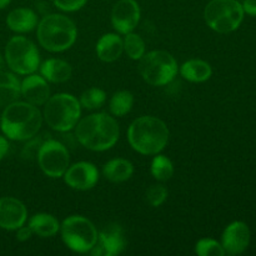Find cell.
I'll return each mask as SVG.
<instances>
[{
	"label": "cell",
	"mask_w": 256,
	"mask_h": 256,
	"mask_svg": "<svg viewBox=\"0 0 256 256\" xmlns=\"http://www.w3.org/2000/svg\"><path fill=\"white\" fill-rule=\"evenodd\" d=\"M42 115L36 105L14 102L6 105L0 116V128L5 136L15 142L32 139L40 130Z\"/></svg>",
	"instance_id": "6da1fadb"
},
{
	"label": "cell",
	"mask_w": 256,
	"mask_h": 256,
	"mask_svg": "<svg viewBox=\"0 0 256 256\" xmlns=\"http://www.w3.org/2000/svg\"><path fill=\"white\" fill-rule=\"evenodd\" d=\"M120 129L116 120L105 112H98L78 122L75 136L78 142L92 152H105L116 144Z\"/></svg>",
	"instance_id": "7a4b0ae2"
},
{
	"label": "cell",
	"mask_w": 256,
	"mask_h": 256,
	"mask_svg": "<svg viewBox=\"0 0 256 256\" xmlns=\"http://www.w3.org/2000/svg\"><path fill=\"white\" fill-rule=\"evenodd\" d=\"M169 129L162 119L150 115L140 116L130 124L128 140L135 152L142 155H156L169 142Z\"/></svg>",
	"instance_id": "3957f363"
},
{
	"label": "cell",
	"mask_w": 256,
	"mask_h": 256,
	"mask_svg": "<svg viewBox=\"0 0 256 256\" xmlns=\"http://www.w3.org/2000/svg\"><path fill=\"white\" fill-rule=\"evenodd\" d=\"M38 40L45 50L62 52L74 45L78 30L74 22L62 14H49L38 25Z\"/></svg>",
	"instance_id": "277c9868"
},
{
	"label": "cell",
	"mask_w": 256,
	"mask_h": 256,
	"mask_svg": "<svg viewBox=\"0 0 256 256\" xmlns=\"http://www.w3.org/2000/svg\"><path fill=\"white\" fill-rule=\"evenodd\" d=\"M44 105V120L52 130L66 132L76 126L82 114V105L72 94L62 92L50 96Z\"/></svg>",
	"instance_id": "5b68a950"
},
{
	"label": "cell",
	"mask_w": 256,
	"mask_h": 256,
	"mask_svg": "<svg viewBox=\"0 0 256 256\" xmlns=\"http://www.w3.org/2000/svg\"><path fill=\"white\" fill-rule=\"evenodd\" d=\"M139 72L148 84L164 86L176 76L178 62L170 52L154 50L142 55L139 62Z\"/></svg>",
	"instance_id": "8992f818"
},
{
	"label": "cell",
	"mask_w": 256,
	"mask_h": 256,
	"mask_svg": "<svg viewBox=\"0 0 256 256\" xmlns=\"http://www.w3.org/2000/svg\"><path fill=\"white\" fill-rule=\"evenodd\" d=\"M204 19L210 29L228 34L240 26L244 19V9L238 0H212L205 6Z\"/></svg>",
	"instance_id": "52a82bcc"
},
{
	"label": "cell",
	"mask_w": 256,
	"mask_h": 256,
	"mask_svg": "<svg viewBox=\"0 0 256 256\" xmlns=\"http://www.w3.org/2000/svg\"><path fill=\"white\" fill-rule=\"evenodd\" d=\"M62 242L79 254L89 252L98 242V230L89 219L80 215L66 218L60 225Z\"/></svg>",
	"instance_id": "ba28073f"
},
{
	"label": "cell",
	"mask_w": 256,
	"mask_h": 256,
	"mask_svg": "<svg viewBox=\"0 0 256 256\" xmlns=\"http://www.w3.org/2000/svg\"><path fill=\"white\" fill-rule=\"evenodd\" d=\"M5 62L15 74L29 75L40 66L36 46L25 36H12L5 46Z\"/></svg>",
	"instance_id": "9c48e42d"
},
{
	"label": "cell",
	"mask_w": 256,
	"mask_h": 256,
	"mask_svg": "<svg viewBox=\"0 0 256 256\" xmlns=\"http://www.w3.org/2000/svg\"><path fill=\"white\" fill-rule=\"evenodd\" d=\"M38 162L46 176L62 178L65 174L70 164L69 152L66 146L60 142L49 139L40 145L36 152Z\"/></svg>",
	"instance_id": "30bf717a"
},
{
	"label": "cell",
	"mask_w": 256,
	"mask_h": 256,
	"mask_svg": "<svg viewBox=\"0 0 256 256\" xmlns=\"http://www.w3.org/2000/svg\"><path fill=\"white\" fill-rule=\"evenodd\" d=\"M124 230L118 224H109L98 234V242L90 254L92 256H115L124 252Z\"/></svg>",
	"instance_id": "8fae6325"
},
{
	"label": "cell",
	"mask_w": 256,
	"mask_h": 256,
	"mask_svg": "<svg viewBox=\"0 0 256 256\" xmlns=\"http://www.w3.org/2000/svg\"><path fill=\"white\" fill-rule=\"evenodd\" d=\"M140 6L136 0H119L112 12V24L120 34L132 32L140 22Z\"/></svg>",
	"instance_id": "7c38bea8"
},
{
	"label": "cell",
	"mask_w": 256,
	"mask_h": 256,
	"mask_svg": "<svg viewBox=\"0 0 256 256\" xmlns=\"http://www.w3.org/2000/svg\"><path fill=\"white\" fill-rule=\"evenodd\" d=\"M62 176L68 186L72 189L89 190L96 185L99 180V172L92 162H80L68 168Z\"/></svg>",
	"instance_id": "4fadbf2b"
},
{
	"label": "cell",
	"mask_w": 256,
	"mask_h": 256,
	"mask_svg": "<svg viewBox=\"0 0 256 256\" xmlns=\"http://www.w3.org/2000/svg\"><path fill=\"white\" fill-rule=\"evenodd\" d=\"M28 210L16 198H0V229L16 230L25 224Z\"/></svg>",
	"instance_id": "5bb4252c"
},
{
	"label": "cell",
	"mask_w": 256,
	"mask_h": 256,
	"mask_svg": "<svg viewBox=\"0 0 256 256\" xmlns=\"http://www.w3.org/2000/svg\"><path fill=\"white\" fill-rule=\"evenodd\" d=\"M250 242V230L242 222H232L222 232V245L225 254L238 255L248 249Z\"/></svg>",
	"instance_id": "9a60e30c"
},
{
	"label": "cell",
	"mask_w": 256,
	"mask_h": 256,
	"mask_svg": "<svg viewBox=\"0 0 256 256\" xmlns=\"http://www.w3.org/2000/svg\"><path fill=\"white\" fill-rule=\"evenodd\" d=\"M22 95L30 104L44 105L50 98L49 85L40 75L29 74L22 82Z\"/></svg>",
	"instance_id": "2e32d148"
},
{
	"label": "cell",
	"mask_w": 256,
	"mask_h": 256,
	"mask_svg": "<svg viewBox=\"0 0 256 256\" xmlns=\"http://www.w3.org/2000/svg\"><path fill=\"white\" fill-rule=\"evenodd\" d=\"M124 52V42L118 34L102 35L96 44V54L100 60L105 62H112L119 59Z\"/></svg>",
	"instance_id": "e0dca14e"
},
{
	"label": "cell",
	"mask_w": 256,
	"mask_h": 256,
	"mask_svg": "<svg viewBox=\"0 0 256 256\" xmlns=\"http://www.w3.org/2000/svg\"><path fill=\"white\" fill-rule=\"evenodd\" d=\"M38 24V16L35 12L28 8H18L8 14L6 25L15 32H32Z\"/></svg>",
	"instance_id": "ac0fdd59"
},
{
	"label": "cell",
	"mask_w": 256,
	"mask_h": 256,
	"mask_svg": "<svg viewBox=\"0 0 256 256\" xmlns=\"http://www.w3.org/2000/svg\"><path fill=\"white\" fill-rule=\"evenodd\" d=\"M40 74L50 82H65L72 78V69L69 62L60 59H48L40 65Z\"/></svg>",
	"instance_id": "d6986e66"
},
{
	"label": "cell",
	"mask_w": 256,
	"mask_h": 256,
	"mask_svg": "<svg viewBox=\"0 0 256 256\" xmlns=\"http://www.w3.org/2000/svg\"><path fill=\"white\" fill-rule=\"evenodd\" d=\"M22 95V82L12 72H0V106L16 102Z\"/></svg>",
	"instance_id": "ffe728a7"
},
{
	"label": "cell",
	"mask_w": 256,
	"mask_h": 256,
	"mask_svg": "<svg viewBox=\"0 0 256 256\" xmlns=\"http://www.w3.org/2000/svg\"><path fill=\"white\" fill-rule=\"evenodd\" d=\"M180 74L184 79L192 82H204L210 79L212 69L209 62L199 59H192L185 62L180 66Z\"/></svg>",
	"instance_id": "44dd1931"
},
{
	"label": "cell",
	"mask_w": 256,
	"mask_h": 256,
	"mask_svg": "<svg viewBox=\"0 0 256 256\" xmlns=\"http://www.w3.org/2000/svg\"><path fill=\"white\" fill-rule=\"evenodd\" d=\"M102 174L109 182H122L129 180L134 174V166L126 159H112L108 162L102 168Z\"/></svg>",
	"instance_id": "7402d4cb"
},
{
	"label": "cell",
	"mask_w": 256,
	"mask_h": 256,
	"mask_svg": "<svg viewBox=\"0 0 256 256\" xmlns=\"http://www.w3.org/2000/svg\"><path fill=\"white\" fill-rule=\"evenodd\" d=\"M29 228L32 234L40 238H52L60 230V222L55 216L50 214H35L29 220Z\"/></svg>",
	"instance_id": "603a6c76"
},
{
	"label": "cell",
	"mask_w": 256,
	"mask_h": 256,
	"mask_svg": "<svg viewBox=\"0 0 256 256\" xmlns=\"http://www.w3.org/2000/svg\"><path fill=\"white\" fill-rule=\"evenodd\" d=\"M134 105V96L128 90L115 92L109 102V109L114 116H124L132 110Z\"/></svg>",
	"instance_id": "cb8c5ba5"
},
{
	"label": "cell",
	"mask_w": 256,
	"mask_h": 256,
	"mask_svg": "<svg viewBox=\"0 0 256 256\" xmlns=\"http://www.w3.org/2000/svg\"><path fill=\"white\" fill-rule=\"evenodd\" d=\"M152 174L158 182H168L174 175V165L165 155H158L152 162Z\"/></svg>",
	"instance_id": "d4e9b609"
},
{
	"label": "cell",
	"mask_w": 256,
	"mask_h": 256,
	"mask_svg": "<svg viewBox=\"0 0 256 256\" xmlns=\"http://www.w3.org/2000/svg\"><path fill=\"white\" fill-rule=\"evenodd\" d=\"M124 50L128 54V56L132 60H140L142 55L145 54V42L142 39V36L135 32H128L125 34L124 40Z\"/></svg>",
	"instance_id": "484cf974"
},
{
	"label": "cell",
	"mask_w": 256,
	"mask_h": 256,
	"mask_svg": "<svg viewBox=\"0 0 256 256\" xmlns=\"http://www.w3.org/2000/svg\"><path fill=\"white\" fill-rule=\"evenodd\" d=\"M106 100V94L104 90L99 88H92V89L85 90L80 96V105L89 110L99 109L104 105Z\"/></svg>",
	"instance_id": "4316f807"
},
{
	"label": "cell",
	"mask_w": 256,
	"mask_h": 256,
	"mask_svg": "<svg viewBox=\"0 0 256 256\" xmlns=\"http://www.w3.org/2000/svg\"><path fill=\"white\" fill-rule=\"evenodd\" d=\"M195 252L199 256H224L225 250L214 239H202L195 245Z\"/></svg>",
	"instance_id": "83f0119b"
},
{
	"label": "cell",
	"mask_w": 256,
	"mask_h": 256,
	"mask_svg": "<svg viewBox=\"0 0 256 256\" xmlns=\"http://www.w3.org/2000/svg\"><path fill=\"white\" fill-rule=\"evenodd\" d=\"M145 199H146L148 204L152 205V206H160L168 199V189L164 185H152L145 192Z\"/></svg>",
	"instance_id": "f1b7e54d"
},
{
	"label": "cell",
	"mask_w": 256,
	"mask_h": 256,
	"mask_svg": "<svg viewBox=\"0 0 256 256\" xmlns=\"http://www.w3.org/2000/svg\"><path fill=\"white\" fill-rule=\"evenodd\" d=\"M52 2L58 9L62 10V12H72L82 9L86 4L88 0H52Z\"/></svg>",
	"instance_id": "f546056e"
},
{
	"label": "cell",
	"mask_w": 256,
	"mask_h": 256,
	"mask_svg": "<svg viewBox=\"0 0 256 256\" xmlns=\"http://www.w3.org/2000/svg\"><path fill=\"white\" fill-rule=\"evenodd\" d=\"M32 232L29 228V225L28 226L22 225L19 229H16V240H19V242H26V240H29L32 238Z\"/></svg>",
	"instance_id": "4dcf8cb0"
},
{
	"label": "cell",
	"mask_w": 256,
	"mask_h": 256,
	"mask_svg": "<svg viewBox=\"0 0 256 256\" xmlns=\"http://www.w3.org/2000/svg\"><path fill=\"white\" fill-rule=\"evenodd\" d=\"M242 9H244V12H246V14L256 16V0H244Z\"/></svg>",
	"instance_id": "1f68e13d"
},
{
	"label": "cell",
	"mask_w": 256,
	"mask_h": 256,
	"mask_svg": "<svg viewBox=\"0 0 256 256\" xmlns=\"http://www.w3.org/2000/svg\"><path fill=\"white\" fill-rule=\"evenodd\" d=\"M9 142H8L6 138L0 136V162L5 158V155L9 152Z\"/></svg>",
	"instance_id": "d6a6232c"
},
{
	"label": "cell",
	"mask_w": 256,
	"mask_h": 256,
	"mask_svg": "<svg viewBox=\"0 0 256 256\" xmlns=\"http://www.w3.org/2000/svg\"><path fill=\"white\" fill-rule=\"evenodd\" d=\"M10 2H12V0H0V10H2L4 8H6L8 5L10 4Z\"/></svg>",
	"instance_id": "836d02e7"
}]
</instances>
